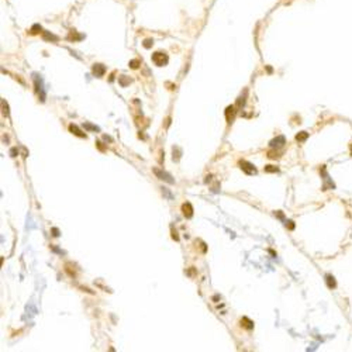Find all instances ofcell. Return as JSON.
<instances>
[{
    "label": "cell",
    "mask_w": 352,
    "mask_h": 352,
    "mask_svg": "<svg viewBox=\"0 0 352 352\" xmlns=\"http://www.w3.org/2000/svg\"><path fill=\"white\" fill-rule=\"evenodd\" d=\"M152 62L155 63L156 66H163L168 63V55L165 54V52H155V54L152 55Z\"/></svg>",
    "instance_id": "1"
},
{
    "label": "cell",
    "mask_w": 352,
    "mask_h": 352,
    "mask_svg": "<svg viewBox=\"0 0 352 352\" xmlns=\"http://www.w3.org/2000/svg\"><path fill=\"white\" fill-rule=\"evenodd\" d=\"M153 173H155L156 176H158L159 179L161 180H165V182H168V183H170V185H172V183H175V180L172 179V176L169 175V173H166V172H162L161 169H158V168H153Z\"/></svg>",
    "instance_id": "2"
},
{
    "label": "cell",
    "mask_w": 352,
    "mask_h": 352,
    "mask_svg": "<svg viewBox=\"0 0 352 352\" xmlns=\"http://www.w3.org/2000/svg\"><path fill=\"white\" fill-rule=\"evenodd\" d=\"M239 166H241V169L244 170L247 175H255L256 173L255 166H254L252 163H249V162H247V161H241L239 162Z\"/></svg>",
    "instance_id": "3"
},
{
    "label": "cell",
    "mask_w": 352,
    "mask_h": 352,
    "mask_svg": "<svg viewBox=\"0 0 352 352\" xmlns=\"http://www.w3.org/2000/svg\"><path fill=\"white\" fill-rule=\"evenodd\" d=\"M235 106H228L227 110H225V117H227V121L228 123H233L234 120V116H235Z\"/></svg>",
    "instance_id": "4"
},
{
    "label": "cell",
    "mask_w": 352,
    "mask_h": 352,
    "mask_svg": "<svg viewBox=\"0 0 352 352\" xmlns=\"http://www.w3.org/2000/svg\"><path fill=\"white\" fill-rule=\"evenodd\" d=\"M182 211H183V216L188 217V219H190V217L193 216V207H192L190 203H185V204L182 206Z\"/></svg>",
    "instance_id": "5"
},
{
    "label": "cell",
    "mask_w": 352,
    "mask_h": 352,
    "mask_svg": "<svg viewBox=\"0 0 352 352\" xmlns=\"http://www.w3.org/2000/svg\"><path fill=\"white\" fill-rule=\"evenodd\" d=\"M104 66L102 65V63H94L93 65V73L96 75L97 78H100V76H103V75H104Z\"/></svg>",
    "instance_id": "6"
},
{
    "label": "cell",
    "mask_w": 352,
    "mask_h": 352,
    "mask_svg": "<svg viewBox=\"0 0 352 352\" xmlns=\"http://www.w3.org/2000/svg\"><path fill=\"white\" fill-rule=\"evenodd\" d=\"M69 131H71L72 134H75V135L80 137V138H86V134H83L82 131L78 128V125H75V124H71V125H69Z\"/></svg>",
    "instance_id": "7"
},
{
    "label": "cell",
    "mask_w": 352,
    "mask_h": 352,
    "mask_svg": "<svg viewBox=\"0 0 352 352\" xmlns=\"http://www.w3.org/2000/svg\"><path fill=\"white\" fill-rule=\"evenodd\" d=\"M283 144H284V138H283V137H278L276 139L270 141V147H272V148H279V147H282Z\"/></svg>",
    "instance_id": "8"
},
{
    "label": "cell",
    "mask_w": 352,
    "mask_h": 352,
    "mask_svg": "<svg viewBox=\"0 0 352 352\" xmlns=\"http://www.w3.org/2000/svg\"><path fill=\"white\" fill-rule=\"evenodd\" d=\"M241 325L245 327L247 329H252V328H254V323L249 320V318H247V317H244V318L241 320Z\"/></svg>",
    "instance_id": "9"
},
{
    "label": "cell",
    "mask_w": 352,
    "mask_h": 352,
    "mask_svg": "<svg viewBox=\"0 0 352 352\" xmlns=\"http://www.w3.org/2000/svg\"><path fill=\"white\" fill-rule=\"evenodd\" d=\"M307 137H309V134L306 133V131H303V133H299L297 135H296V139H297L299 142L304 141V139H307Z\"/></svg>",
    "instance_id": "10"
},
{
    "label": "cell",
    "mask_w": 352,
    "mask_h": 352,
    "mask_svg": "<svg viewBox=\"0 0 352 352\" xmlns=\"http://www.w3.org/2000/svg\"><path fill=\"white\" fill-rule=\"evenodd\" d=\"M327 284H328L329 289H332V287L337 286V283H335V280H334V278H332V276H327Z\"/></svg>",
    "instance_id": "11"
},
{
    "label": "cell",
    "mask_w": 352,
    "mask_h": 352,
    "mask_svg": "<svg viewBox=\"0 0 352 352\" xmlns=\"http://www.w3.org/2000/svg\"><path fill=\"white\" fill-rule=\"evenodd\" d=\"M278 168L273 166V165H268V166H265V172H278Z\"/></svg>",
    "instance_id": "12"
},
{
    "label": "cell",
    "mask_w": 352,
    "mask_h": 352,
    "mask_svg": "<svg viewBox=\"0 0 352 352\" xmlns=\"http://www.w3.org/2000/svg\"><path fill=\"white\" fill-rule=\"evenodd\" d=\"M40 31H41V26H38V24H35V26H34V27H33V28H31V31H30V33H31V34H38V33H40Z\"/></svg>",
    "instance_id": "13"
},
{
    "label": "cell",
    "mask_w": 352,
    "mask_h": 352,
    "mask_svg": "<svg viewBox=\"0 0 352 352\" xmlns=\"http://www.w3.org/2000/svg\"><path fill=\"white\" fill-rule=\"evenodd\" d=\"M85 128H88V130H92V131H99V127H96V125H92V124H89V123H86V124H85Z\"/></svg>",
    "instance_id": "14"
},
{
    "label": "cell",
    "mask_w": 352,
    "mask_h": 352,
    "mask_svg": "<svg viewBox=\"0 0 352 352\" xmlns=\"http://www.w3.org/2000/svg\"><path fill=\"white\" fill-rule=\"evenodd\" d=\"M138 65H139V61L138 59H134V61H131V62H130V66L133 69H137V68H138Z\"/></svg>",
    "instance_id": "15"
},
{
    "label": "cell",
    "mask_w": 352,
    "mask_h": 352,
    "mask_svg": "<svg viewBox=\"0 0 352 352\" xmlns=\"http://www.w3.org/2000/svg\"><path fill=\"white\" fill-rule=\"evenodd\" d=\"M130 82H131V80H127V79H125L124 76H121V78H120V83H121V86H123V88H124V86H127V83H130Z\"/></svg>",
    "instance_id": "16"
},
{
    "label": "cell",
    "mask_w": 352,
    "mask_h": 352,
    "mask_svg": "<svg viewBox=\"0 0 352 352\" xmlns=\"http://www.w3.org/2000/svg\"><path fill=\"white\" fill-rule=\"evenodd\" d=\"M152 44H153L152 40H145L144 41V47H145V48H151V47H152Z\"/></svg>",
    "instance_id": "17"
},
{
    "label": "cell",
    "mask_w": 352,
    "mask_h": 352,
    "mask_svg": "<svg viewBox=\"0 0 352 352\" xmlns=\"http://www.w3.org/2000/svg\"><path fill=\"white\" fill-rule=\"evenodd\" d=\"M44 37H45V38H49V40H54V41H57V40H58V38L55 37V35L49 34V33H44Z\"/></svg>",
    "instance_id": "18"
},
{
    "label": "cell",
    "mask_w": 352,
    "mask_h": 352,
    "mask_svg": "<svg viewBox=\"0 0 352 352\" xmlns=\"http://www.w3.org/2000/svg\"><path fill=\"white\" fill-rule=\"evenodd\" d=\"M287 225H289L290 230H293V228H294V224H293V221H287V223H286V227H287Z\"/></svg>",
    "instance_id": "19"
},
{
    "label": "cell",
    "mask_w": 352,
    "mask_h": 352,
    "mask_svg": "<svg viewBox=\"0 0 352 352\" xmlns=\"http://www.w3.org/2000/svg\"><path fill=\"white\" fill-rule=\"evenodd\" d=\"M52 233H54V234H52L54 237H58V235H59V231H58V228H52Z\"/></svg>",
    "instance_id": "20"
},
{
    "label": "cell",
    "mask_w": 352,
    "mask_h": 352,
    "mask_svg": "<svg viewBox=\"0 0 352 352\" xmlns=\"http://www.w3.org/2000/svg\"><path fill=\"white\" fill-rule=\"evenodd\" d=\"M10 153H12V156H16V153H17V149H16V148H13V149L10 151Z\"/></svg>",
    "instance_id": "21"
},
{
    "label": "cell",
    "mask_w": 352,
    "mask_h": 352,
    "mask_svg": "<svg viewBox=\"0 0 352 352\" xmlns=\"http://www.w3.org/2000/svg\"><path fill=\"white\" fill-rule=\"evenodd\" d=\"M188 275H189V276H193V275H194V270H193V269H190V270L188 272Z\"/></svg>",
    "instance_id": "22"
}]
</instances>
